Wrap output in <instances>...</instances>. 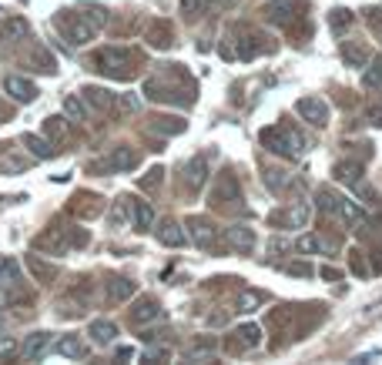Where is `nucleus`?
<instances>
[{
  "label": "nucleus",
  "instance_id": "obj_43",
  "mask_svg": "<svg viewBox=\"0 0 382 365\" xmlns=\"http://www.w3.org/2000/svg\"><path fill=\"white\" fill-rule=\"evenodd\" d=\"M352 272L369 275V265H366V259H362V252H352Z\"/></svg>",
  "mask_w": 382,
  "mask_h": 365
},
{
  "label": "nucleus",
  "instance_id": "obj_21",
  "mask_svg": "<svg viewBox=\"0 0 382 365\" xmlns=\"http://www.w3.org/2000/svg\"><path fill=\"white\" fill-rule=\"evenodd\" d=\"M336 218H342L349 228H362L366 225V214H362V208L355 205V201H349V198H342V205H339V214Z\"/></svg>",
  "mask_w": 382,
  "mask_h": 365
},
{
  "label": "nucleus",
  "instance_id": "obj_46",
  "mask_svg": "<svg viewBox=\"0 0 382 365\" xmlns=\"http://www.w3.org/2000/svg\"><path fill=\"white\" fill-rule=\"evenodd\" d=\"M369 121H372V124H382V107H372V111H369Z\"/></svg>",
  "mask_w": 382,
  "mask_h": 365
},
{
  "label": "nucleus",
  "instance_id": "obj_15",
  "mask_svg": "<svg viewBox=\"0 0 382 365\" xmlns=\"http://www.w3.org/2000/svg\"><path fill=\"white\" fill-rule=\"evenodd\" d=\"M57 352H61L64 359H88V355H91L88 342L77 338V335H64L61 342H57Z\"/></svg>",
  "mask_w": 382,
  "mask_h": 365
},
{
  "label": "nucleus",
  "instance_id": "obj_27",
  "mask_svg": "<svg viewBox=\"0 0 382 365\" xmlns=\"http://www.w3.org/2000/svg\"><path fill=\"white\" fill-rule=\"evenodd\" d=\"M235 335H238V349H255V345L261 342V329H259V325H252V322L242 325Z\"/></svg>",
  "mask_w": 382,
  "mask_h": 365
},
{
  "label": "nucleus",
  "instance_id": "obj_37",
  "mask_svg": "<svg viewBox=\"0 0 382 365\" xmlns=\"http://www.w3.org/2000/svg\"><path fill=\"white\" fill-rule=\"evenodd\" d=\"M44 135L50 137V141H61V135H64V118H47V121H44Z\"/></svg>",
  "mask_w": 382,
  "mask_h": 365
},
{
  "label": "nucleus",
  "instance_id": "obj_34",
  "mask_svg": "<svg viewBox=\"0 0 382 365\" xmlns=\"http://www.w3.org/2000/svg\"><path fill=\"white\" fill-rule=\"evenodd\" d=\"M17 352H20V345H17V338L11 332L0 335V362H7V359H14Z\"/></svg>",
  "mask_w": 382,
  "mask_h": 365
},
{
  "label": "nucleus",
  "instance_id": "obj_18",
  "mask_svg": "<svg viewBox=\"0 0 382 365\" xmlns=\"http://www.w3.org/2000/svg\"><path fill=\"white\" fill-rule=\"evenodd\" d=\"M299 248L306 252V255H336V242H329V238H322V235H306Z\"/></svg>",
  "mask_w": 382,
  "mask_h": 365
},
{
  "label": "nucleus",
  "instance_id": "obj_20",
  "mask_svg": "<svg viewBox=\"0 0 382 365\" xmlns=\"http://www.w3.org/2000/svg\"><path fill=\"white\" fill-rule=\"evenodd\" d=\"M188 228H191L195 245H201V248H214V228L208 225V221H201V218H188Z\"/></svg>",
  "mask_w": 382,
  "mask_h": 365
},
{
  "label": "nucleus",
  "instance_id": "obj_48",
  "mask_svg": "<svg viewBox=\"0 0 382 365\" xmlns=\"http://www.w3.org/2000/svg\"><path fill=\"white\" fill-rule=\"evenodd\" d=\"M208 4H218V0H208Z\"/></svg>",
  "mask_w": 382,
  "mask_h": 365
},
{
  "label": "nucleus",
  "instance_id": "obj_47",
  "mask_svg": "<svg viewBox=\"0 0 382 365\" xmlns=\"http://www.w3.org/2000/svg\"><path fill=\"white\" fill-rule=\"evenodd\" d=\"M11 332V319H7V315H0V335H7Z\"/></svg>",
  "mask_w": 382,
  "mask_h": 365
},
{
  "label": "nucleus",
  "instance_id": "obj_41",
  "mask_svg": "<svg viewBox=\"0 0 382 365\" xmlns=\"http://www.w3.org/2000/svg\"><path fill=\"white\" fill-rule=\"evenodd\" d=\"M352 188H355V195H359V198H366V205H372V201H376V191H372V188H369V184L362 181V178L352 184Z\"/></svg>",
  "mask_w": 382,
  "mask_h": 365
},
{
  "label": "nucleus",
  "instance_id": "obj_35",
  "mask_svg": "<svg viewBox=\"0 0 382 365\" xmlns=\"http://www.w3.org/2000/svg\"><path fill=\"white\" fill-rule=\"evenodd\" d=\"M161 124H154V131H165V135H182L184 131V121L182 118H158Z\"/></svg>",
  "mask_w": 382,
  "mask_h": 365
},
{
  "label": "nucleus",
  "instance_id": "obj_3",
  "mask_svg": "<svg viewBox=\"0 0 382 365\" xmlns=\"http://www.w3.org/2000/svg\"><path fill=\"white\" fill-rule=\"evenodd\" d=\"M131 54H124V50H118V47H104V50H97V54H91V67L94 71H101V74L107 77H131Z\"/></svg>",
  "mask_w": 382,
  "mask_h": 365
},
{
  "label": "nucleus",
  "instance_id": "obj_38",
  "mask_svg": "<svg viewBox=\"0 0 382 365\" xmlns=\"http://www.w3.org/2000/svg\"><path fill=\"white\" fill-rule=\"evenodd\" d=\"M208 7V0H182V14L184 17H198Z\"/></svg>",
  "mask_w": 382,
  "mask_h": 365
},
{
  "label": "nucleus",
  "instance_id": "obj_36",
  "mask_svg": "<svg viewBox=\"0 0 382 365\" xmlns=\"http://www.w3.org/2000/svg\"><path fill=\"white\" fill-rule=\"evenodd\" d=\"M4 31L11 34V37H20V41H24V37L31 34V27H27V24H24L20 17H14V20H7V24H4Z\"/></svg>",
  "mask_w": 382,
  "mask_h": 365
},
{
  "label": "nucleus",
  "instance_id": "obj_33",
  "mask_svg": "<svg viewBox=\"0 0 382 365\" xmlns=\"http://www.w3.org/2000/svg\"><path fill=\"white\" fill-rule=\"evenodd\" d=\"M259 305H261V295H259V291H242V295H238V308H235V312H242V315H252Z\"/></svg>",
  "mask_w": 382,
  "mask_h": 365
},
{
  "label": "nucleus",
  "instance_id": "obj_23",
  "mask_svg": "<svg viewBox=\"0 0 382 365\" xmlns=\"http://www.w3.org/2000/svg\"><path fill=\"white\" fill-rule=\"evenodd\" d=\"M342 61L349 64V67H366L369 64V47L346 41V44H342Z\"/></svg>",
  "mask_w": 382,
  "mask_h": 365
},
{
  "label": "nucleus",
  "instance_id": "obj_11",
  "mask_svg": "<svg viewBox=\"0 0 382 365\" xmlns=\"http://www.w3.org/2000/svg\"><path fill=\"white\" fill-rule=\"evenodd\" d=\"M144 41H148L154 50H168L171 41H175V31H171L168 20H154V24H148V34H144Z\"/></svg>",
  "mask_w": 382,
  "mask_h": 365
},
{
  "label": "nucleus",
  "instance_id": "obj_30",
  "mask_svg": "<svg viewBox=\"0 0 382 365\" xmlns=\"http://www.w3.org/2000/svg\"><path fill=\"white\" fill-rule=\"evenodd\" d=\"M339 205H342V195H336V191H329V188H322L319 191V208L325 214H339Z\"/></svg>",
  "mask_w": 382,
  "mask_h": 365
},
{
  "label": "nucleus",
  "instance_id": "obj_22",
  "mask_svg": "<svg viewBox=\"0 0 382 365\" xmlns=\"http://www.w3.org/2000/svg\"><path fill=\"white\" fill-rule=\"evenodd\" d=\"M64 118H67V121H74V124L88 121V104H84V97L67 94V97H64Z\"/></svg>",
  "mask_w": 382,
  "mask_h": 365
},
{
  "label": "nucleus",
  "instance_id": "obj_12",
  "mask_svg": "<svg viewBox=\"0 0 382 365\" xmlns=\"http://www.w3.org/2000/svg\"><path fill=\"white\" fill-rule=\"evenodd\" d=\"M131 319H135V325H151V322H161L165 319V308L154 302V298H138V305L131 308Z\"/></svg>",
  "mask_w": 382,
  "mask_h": 365
},
{
  "label": "nucleus",
  "instance_id": "obj_9",
  "mask_svg": "<svg viewBox=\"0 0 382 365\" xmlns=\"http://www.w3.org/2000/svg\"><path fill=\"white\" fill-rule=\"evenodd\" d=\"M47 349H50V332H31L24 338V345H20V355L27 362H37V359L47 355Z\"/></svg>",
  "mask_w": 382,
  "mask_h": 365
},
{
  "label": "nucleus",
  "instance_id": "obj_8",
  "mask_svg": "<svg viewBox=\"0 0 382 365\" xmlns=\"http://www.w3.org/2000/svg\"><path fill=\"white\" fill-rule=\"evenodd\" d=\"M295 111H299L308 124H315V128H325V124H329V107H325V101H319V97H302V101L295 104Z\"/></svg>",
  "mask_w": 382,
  "mask_h": 365
},
{
  "label": "nucleus",
  "instance_id": "obj_25",
  "mask_svg": "<svg viewBox=\"0 0 382 365\" xmlns=\"http://www.w3.org/2000/svg\"><path fill=\"white\" fill-rule=\"evenodd\" d=\"M131 212H135V228L138 231L154 228V208L148 201H131Z\"/></svg>",
  "mask_w": 382,
  "mask_h": 365
},
{
  "label": "nucleus",
  "instance_id": "obj_1",
  "mask_svg": "<svg viewBox=\"0 0 382 365\" xmlns=\"http://www.w3.org/2000/svg\"><path fill=\"white\" fill-rule=\"evenodd\" d=\"M261 148H268L272 154H282V158H302V135L292 131V128H265L259 135Z\"/></svg>",
  "mask_w": 382,
  "mask_h": 365
},
{
  "label": "nucleus",
  "instance_id": "obj_16",
  "mask_svg": "<svg viewBox=\"0 0 382 365\" xmlns=\"http://www.w3.org/2000/svg\"><path fill=\"white\" fill-rule=\"evenodd\" d=\"M20 144H24L34 158H41V161H47V158H54V154H57V148H54L47 137H37V135H24V137H20Z\"/></svg>",
  "mask_w": 382,
  "mask_h": 365
},
{
  "label": "nucleus",
  "instance_id": "obj_44",
  "mask_svg": "<svg viewBox=\"0 0 382 365\" xmlns=\"http://www.w3.org/2000/svg\"><path fill=\"white\" fill-rule=\"evenodd\" d=\"M289 272H292V275H302V278H308V275L315 272V268H312L308 261H292V265H289Z\"/></svg>",
  "mask_w": 382,
  "mask_h": 365
},
{
  "label": "nucleus",
  "instance_id": "obj_2",
  "mask_svg": "<svg viewBox=\"0 0 382 365\" xmlns=\"http://www.w3.org/2000/svg\"><path fill=\"white\" fill-rule=\"evenodd\" d=\"M57 31H61L74 47H84V44H91L94 41L97 27H94L81 11H61V17H57Z\"/></svg>",
  "mask_w": 382,
  "mask_h": 365
},
{
  "label": "nucleus",
  "instance_id": "obj_45",
  "mask_svg": "<svg viewBox=\"0 0 382 365\" xmlns=\"http://www.w3.org/2000/svg\"><path fill=\"white\" fill-rule=\"evenodd\" d=\"M322 278H325V282H339L342 275H339V268H332V265H325V268H322Z\"/></svg>",
  "mask_w": 382,
  "mask_h": 365
},
{
  "label": "nucleus",
  "instance_id": "obj_19",
  "mask_svg": "<svg viewBox=\"0 0 382 365\" xmlns=\"http://www.w3.org/2000/svg\"><path fill=\"white\" fill-rule=\"evenodd\" d=\"M135 291H138L135 282H128V278H111V282H107V302H128Z\"/></svg>",
  "mask_w": 382,
  "mask_h": 365
},
{
  "label": "nucleus",
  "instance_id": "obj_7",
  "mask_svg": "<svg viewBox=\"0 0 382 365\" xmlns=\"http://www.w3.org/2000/svg\"><path fill=\"white\" fill-rule=\"evenodd\" d=\"M225 242H228L231 252L245 255V252L255 248V228H248V225H228L225 228Z\"/></svg>",
  "mask_w": 382,
  "mask_h": 365
},
{
  "label": "nucleus",
  "instance_id": "obj_10",
  "mask_svg": "<svg viewBox=\"0 0 382 365\" xmlns=\"http://www.w3.org/2000/svg\"><path fill=\"white\" fill-rule=\"evenodd\" d=\"M154 235H158V242L168 245V248H182L184 242H188V235H184V228L175 221V218H165L158 228H154Z\"/></svg>",
  "mask_w": 382,
  "mask_h": 365
},
{
  "label": "nucleus",
  "instance_id": "obj_17",
  "mask_svg": "<svg viewBox=\"0 0 382 365\" xmlns=\"http://www.w3.org/2000/svg\"><path fill=\"white\" fill-rule=\"evenodd\" d=\"M94 338V345H111L114 338H118V325L107 319H94L91 322V332H88Z\"/></svg>",
  "mask_w": 382,
  "mask_h": 365
},
{
  "label": "nucleus",
  "instance_id": "obj_29",
  "mask_svg": "<svg viewBox=\"0 0 382 365\" xmlns=\"http://www.w3.org/2000/svg\"><path fill=\"white\" fill-rule=\"evenodd\" d=\"M27 268L34 272V278H44V282H54V275H57V268H54V265L41 261L37 255H31V259H27Z\"/></svg>",
  "mask_w": 382,
  "mask_h": 365
},
{
  "label": "nucleus",
  "instance_id": "obj_32",
  "mask_svg": "<svg viewBox=\"0 0 382 365\" xmlns=\"http://www.w3.org/2000/svg\"><path fill=\"white\" fill-rule=\"evenodd\" d=\"M329 27H332L336 34H346L352 27V11H342V7H339V11H332V17H329Z\"/></svg>",
  "mask_w": 382,
  "mask_h": 365
},
{
  "label": "nucleus",
  "instance_id": "obj_39",
  "mask_svg": "<svg viewBox=\"0 0 382 365\" xmlns=\"http://www.w3.org/2000/svg\"><path fill=\"white\" fill-rule=\"evenodd\" d=\"M265 184H268L272 191H282V188L289 184V178H285L282 171H265Z\"/></svg>",
  "mask_w": 382,
  "mask_h": 365
},
{
  "label": "nucleus",
  "instance_id": "obj_24",
  "mask_svg": "<svg viewBox=\"0 0 382 365\" xmlns=\"http://www.w3.org/2000/svg\"><path fill=\"white\" fill-rule=\"evenodd\" d=\"M332 174H336V181H342V184H355L362 178V165H359V161H339V165L332 167Z\"/></svg>",
  "mask_w": 382,
  "mask_h": 365
},
{
  "label": "nucleus",
  "instance_id": "obj_26",
  "mask_svg": "<svg viewBox=\"0 0 382 365\" xmlns=\"http://www.w3.org/2000/svg\"><path fill=\"white\" fill-rule=\"evenodd\" d=\"M0 285H4V289H17V285H20V265H17L14 259L0 261Z\"/></svg>",
  "mask_w": 382,
  "mask_h": 365
},
{
  "label": "nucleus",
  "instance_id": "obj_14",
  "mask_svg": "<svg viewBox=\"0 0 382 365\" xmlns=\"http://www.w3.org/2000/svg\"><path fill=\"white\" fill-rule=\"evenodd\" d=\"M84 104L94 107L97 114H107V111H114V94L107 91V88H84Z\"/></svg>",
  "mask_w": 382,
  "mask_h": 365
},
{
  "label": "nucleus",
  "instance_id": "obj_13",
  "mask_svg": "<svg viewBox=\"0 0 382 365\" xmlns=\"http://www.w3.org/2000/svg\"><path fill=\"white\" fill-rule=\"evenodd\" d=\"M107 167H111V171H131V167H138V151L128 148V144L111 148V154H107Z\"/></svg>",
  "mask_w": 382,
  "mask_h": 365
},
{
  "label": "nucleus",
  "instance_id": "obj_31",
  "mask_svg": "<svg viewBox=\"0 0 382 365\" xmlns=\"http://www.w3.org/2000/svg\"><path fill=\"white\" fill-rule=\"evenodd\" d=\"M362 84H366V88H382V57H376V61L362 71Z\"/></svg>",
  "mask_w": 382,
  "mask_h": 365
},
{
  "label": "nucleus",
  "instance_id": "obj_5",
  "mask_svg": "<svg viewBox=\"0 0 382 365\" xmlns=\"http://www.w3.org/2000/svg\"><path fill=\"white\" fill-rule=\"evenodd\" d=\"M312 212H315V208H312L308 201H299V205H292V208L275 214V225H282V228H306Z\"/></svg>",
  "mask_w": 382,
  "mask_h": 365
},
{
  "label": "nucleus",
  "instance_id": "obj_28",
  "mask_svg": "<svg viewBox=\"0 0 382 365\" xmlns=\"http://www.w3.org/2000/svg\"><path fill=\"white\" fill-rule=\"evenodd\" d=\"M205 178H208V165H205V161H191V165H188V178H184V181H188V188H201V184H205Z\"/></svg>",
  "mask_w": 382,
  "mask_h": 365
},
{
  "label": "nucleus",
  "instance_id": "obj_4",
  "mask_svg": "<svg viewBox=\"0 0 382 365\" xmlns=\"http://www.w3.org/2000/svg\"><path fill=\"white\" fill-rule=\"evenodd\" d=\"M261 14H265L268 24H275V27H292L299 20V4L295 0H275V4H265Z\"/></svg>",
  "mask_w": 382,
  "mask_h": 365
},
{
  "label": "nucleus",
  "instance_id": "obj_6",
  "mask_svg": "<svg viewBox=\"0 0 382 365\" xmlns=\"http://www.w3.org/2000/svg\"><path fill=\"white\" fill-rule=\"evenodd\" d=\"M4 91L11 94L17 104H31L34 97H37L34 81H27V77H20V74H7V77H4Z\"/></svg>",
  "mask_w": 382,
  "mask_h": 365
},
{
  "label": "nucleus",
  "instance_id": "obj_40",
  "mask_svg": "<svg viewBox=\"0 0 382 365\" xmlns=\"http://www.w3.org/2000/svg\"><path fill=\"white\" fill-rule=\"evenodd\" d=\"M161 174H165L161 167L148 171V178H141V188H144V191H158V184H161Z\"/></svg>",
  "mask_w": 382,
  "mask_h": 365
},
{
  "label": "nucleus",
  "instance_id": "obj_42",
  "mask_svg": "<svg viewBox=\"0 0 382 365\" xmlns=\"http://www.w3.org/2000/svg\"><path fill=\"white\" fill-rule=\"evenodd\" d=\"M81 14L88 17V20H91L94 27H97V31L104 27V20H107V17H104V11H101V7H94V11H81Z\"/></svg>",
  "mask_w": 382,
  "mask_h": 365
}]
</instances>
